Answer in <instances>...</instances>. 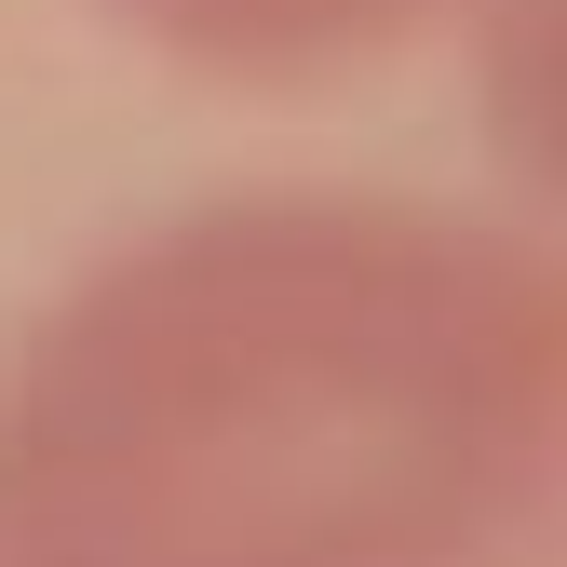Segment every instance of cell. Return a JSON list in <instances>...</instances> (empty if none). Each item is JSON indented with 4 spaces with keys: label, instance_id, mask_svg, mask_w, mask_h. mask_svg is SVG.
Instances as JSON below:
<instances>
[{
    "label": "cell",
    "instance_id": "obj_2",
    "mask_svg": "<svg viewBox=\"0 0 567 567\" xmlns=\"http://www.w3.org/2000/svg\"><path fill=\"white\" fill-rule=\"evenodd\" d=\"M486 14V0H109V28H135L150 54L203 68V82H244V95H298L338 82V68H379L405 41H433Z\"/></svg>",
    "mask_w": 567,
    "mask_h": 567
},
{
    "label": "cell",
    "instance_id": "obj_1",
    "mask_svg": "<svg viewBox=\"0 0 567 567\" xmlns=\"http://www.w3.org/2000/svg\"><path fill=\"white\" fill-rule=\"evenodd\" d=\"M567 257L433 189H217L0 338V567H514Z\"/></svg>",
    "mask_w": 567,
    "mask_h": 567
}]
</instances>
